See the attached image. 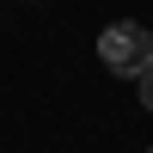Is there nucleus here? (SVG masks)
I'll return each instance as SVG.
<instances>
[{"label": "nucleus", "mask_w": 153, "mask_h": 153, "mask_svg": "<svg viewBox=\"0 0 153 153\" xmlns=\"http://www.w3.org/2000/svg\"><path fill=\"white\" fill-rule=\"evenodd\" d=\"M135 86H141V104L153 110V68H147V74H141V80H135Z\"/></svg>", "instance_id": "obj_2"}, {"label": "nucleus", "mask_w": 153, "mask_h": 153, "mask_svg": "<svg viewBox=\"0 0 153 153\" xmlns=\"http://www.w3.org/2000/svg\"><path fill=\"white\" fill-rule=\"evenodd\" d=\"M98 61H104L110 74H129V80H141L153 68V31L135 19H117L104 25V37H98Z\"/></svg>", "instance_id": "obj_1"}, {"label": "nucleus", "mask_w": 153, "mask_h": 153, "mask_svg": "<svg viewBox=\"0 0 153 153\" xmlns=\"http://www.w3.org/2000/svg\"><path fill=\"white\" fill-rule=\"evenodd\" d=\"M147 153H153V147H147Z\"/></svg>", "instance_id": "obj_3"}]
</instances>
